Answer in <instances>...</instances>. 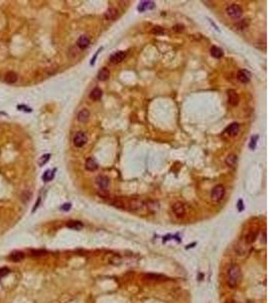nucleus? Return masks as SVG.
<instances>
[{"label": "nucleus", "instance_id": "14", "mask_svg": "<svg viewBox=\"0 0 269 303\" xmlns=\"http://www.w3.org/2000/svg\"><path fill=\"white\" fill-rule=\"evenodd\" d=\"M24 259V254L22 252H19V251H16V252H13L9 255V260L12 261V262H20Z\"/></svg>", "mask_w": 269, "mask_h": 303}, {"label": "nucleus", "instance_id": "31", "mask_svg": "<svg viewBox=\"0 0 269 303\" xmlns=\"http://www.w3.org/2000/svg\"><path fill=\"white\" fill-rule=\"evenodd\" d=\"M9 272H10V271H9V269H7V268L0 269V280H1V278H2V277H4L5 275H7Z\"/></svg>", "mask_w": 269, "mask_h": 303}, {"label": "nucleus", "instance_id": "23", "mask_svg": "<svg viewBox=\"0 0 269 303\" xmlns=\"http://www.w3.org/2000/svg\"><path fill=\"white\" fill-rule=\"evenodd\" d=\"M55 173H56V169H54V170H47V171H46V173L44 174V176H42V180L45 181V182H48V181H50L54 177H55Z\"/></svg>", "mask_w": 269, "mask_h": 303}, {"label": "nucleus", "instance_id": "13", "mask_svg": "<svg viewBox=\"0 0 269 303\" xmlns=\"http://www.w3.org/2000/svg\"><path fill=\"white\" fill-rule=\"evenodd\" d=\"M89 117H90V112H89V110L86 109V108L82 109V110L78 113V120H79L80 122H82V123L87 122V121L89 120Z\"/></svg>", "mask_w": 269, "mask_h": 303}, {"label": "nucleus", "instance_id": "3", "mask_svg": "<svg viewBox=\"0 0 269 303\" xmlns=\"http://www.w3.org/2000/svg\"><path fill=\"white\" fill-rule=\"evenodd\" d=\"M226 13H227V15L230 16L231 18L237 19V18L241 17V15H242L243 11H242V8H241L239 5H237V4H232V5H230V6H228V7L226 8Z\"/></svg>", "mask_w": 269, "mask_h": 303}, {"label": "nucleus", "instance_id": "2", "mask_svg": "<svg viewBox=\"0 0 269 303\" xmlns=\"http://www.w3.org/2000/svg\"><path fill=\"white\" fill-rule=\"evenodd\" d=\"M225 188L223 185H217L215 186L213 189H212V192H211V198L213 201L215 202H219L221 201L224 196H225Z\"/></svg>", "mask_w": 269, "mask_h": 303}, {"label": "nucleus", "instance_id": "15", "mask_svg": "<svg viewBox=\"0 0 269 303\" xmlns=\"http://www.w3.org/2000/svg\"><path fill=\"white\" fill-rule=\"evenodd\" d=\"M237 162H238V157H237L236 155H234V154L229 155V156L226 158V160H225L226 165L229 166V167H231V168H234L235 166L237 165Z\"/></svg>", "mask_w": 269, "mask_h": 303}, {"label": "nucleus", "instance_id": "18", "mask_svg": "<svg viewBox=\"0 0 269 303\" xmlns=\"http://www.w3.org/2000/svg\"><path fill=\"white\" fill-rule=\"evenodd\" d=\"M211 55H212V57H214V58L220 59L223 57L224 53H223V50L221 49V47H216V46H214V47H211Z\"/></svg>", "mask_w": 269, "mask_h": 303}, {"label": "nucleus", "instance_id": "12", "mask_svg": "<svg viewBox=\"0 0 269 303\" xmlns=\"http://www.w3.org/2000/svg\"><path fill=\"white\" fill-rule=\"evenodd\" d=\"M77 45L80 49H87L90 45V39L88 38V36L86 35H81L79 38H78V42H77Z\"/></svg>", "mask_w": 269, "mask_h": 303}, {"label": "nucleus", "instance_id": "6", "mask_svg": "<svg viewBox=\"0 0 269 303\" xmlns=\"http://www.w3.org/2000/svg\"><path fill=\"white\" fill-rule=\"evenodd\" d=\"M172 211H173V213L176 214V216H177V217H184L185 214H186V208H185L184 203H181V202H176L172 205Z\"/></svg>", "mask_w": 269, "mask_h": 303}, {"label": "nucleus", "instance_id": "21", "mask_svg": "<svg viewBox=\"0 0 269 303\" xmlns=\"http://www.w3.org/2000/svg\"><path fill=\"white\" fill-rule=\"evenodd\" d=\"M153 6H154V3L151 2V1H143V2L139 3V5H138V10H139L140 12H142V11H144V10H146V9L152 8Z\"/></svg>", "mask_w": 269, "mask_h": 303}, {"label": "nucleus", "instance_id": "26", "mask_svg": "<svg viewBox=\"0 0 269 303\" xmlns=\"http://www.w3.org/2000/svg\"><path fill=\"white\" fill-rule=\"evenodd\" d=\"M49 158H50V155L49 154H46V155H42L41 157H40V159L38 160V165L41 167V166H44V165H46V164L49 161Z\"/></svg>", "mask_w": 269, "mask_h": 303}, {"label": "nucleus", "instance_id": "30", "mask_svg": "<svg viewBox=\"0 0 269 303\" xmlns=\"http://www.w3.org/2000/svg\"><path fill=\"white\" fill-rule=\"evenodd\" d=\"M21 199L24 202H27L29 199H30V192L29 191H24L21 195Z\"/></svg>", "mask_w": 269, "mask_h": 303}, {"label": "nucleus", "instance_id": "7", "mask_svg": "<svg viewBox=\"0 0 269 303\" xmlns=\"http://www.w3.org/2000/svg\"><path fill=\"white\" fill-rule=\"evenodd\" d=\"M125 57H126V52L119 51V52L114 53V54L110 57V61H111L113 64H119V63H121V62L125 59Z\"/></svg>", "mask_w": 269, "mask_h": 303}, {"label": "nucleus", "instance_id": "28", "mask_svg": "<svg viewBox=\"0 0 269 303\" xmlns=\"http://www.w3.org/2000/svg\"><path fill=\"white\" fill-rule=\"evenodd\" d=\"M257 140H258V135H253L251 138V141L249 143V147L251 150H254L256 148V143H257Z\"/></svg>", "mask_w": 269, "mask_h": 303}, {"label": "nucleus", "instance_id": "5", "mask_svg": "<svg viewBox=\"0 0 269 303\" xmlns=\"http://www.w3.org/2000/svg\"><path fill=\"white\" fill-rule=\"evenodd\" d=\"M227 96H228V103L232 106H237L239 104V95L234 89H229L227 91Z\"/></svg>", "mask_w": 269, "mask_h": 303}, {"label": "nucleus", "instance_id": "20", "mask_svg": "<svg viewBox=\"0 0 269 303\" xmlns=\"http://www.w3.org/2000/svg\"><path fill=\"white\" fill-rule=\"evenodd\" d=\"M17 79H18L17 74L14 73V72H8L5 75V81L7 82V83H9V84L15 83V82L17 81Z\"/></svg>", "mask_w": 269, "mask_h": 303}, {"label": "nucleus", "instance_id": "17", "mask_svg": "<svg viewBox=\"0 0 269 303\" xmlns=\"http://www.w3.org/2000/svg\"><path fill=\"white\" fill-rule=\"evenodd\" d=\"M110 76V72L107 68H102L98 73V80L99 81H106Z\"/></svg>", "mask_w": 269, "mask_h": 303}, {"label": "nucleus", "instance_id": "8", "mask_svg": "<svg viewBox=\"0 0 269 303\" xmlns=\"http://www.w3.org/2000/svg\"><path fill=\"white\" fill-rule=\"evenodd\" d=\"M237 78L238 80L242 83H248L250 81V78H251V74L248 72L247 70L243 69V70H240L238 72V75H237Z\"/></svg>", "mask_w": 269, "mask_h": 303}, {"label": "nucleus", "instance_id": "25", "mask_svg": "<svg viewBox=\"0 0 269 303\" xmlns=\"http://www.w3.org/2000/svg\"><path fill=\"white\" fill-rule=\"evenodd\" d=\"M248 24H249V22H248V20L247 19H243V20H240L239 22H237L236 23V29H239V30H243V29H245V28H247L248 27Z\"/></svg>", "mask_w": 269, "mask_h": 303}, {"label": "nucleus", "instance_id": "9", "mask_svg": "<svg viewBox=\"0 0 269 303\" xmlns=\"http://www.w3.org/2000/svg\"><path fill=\"white\" fill-rule=\"evenodd\" d=\"M96 183H97V185L100 187V188L106 189L107 187L109 186V184H110V180L106 176H98L96 178Z\"/></svg>", "mask_w": 269, "mask_h": 303}, {"label": "nucleus", "instance_id": "1", "mask_svg": "<svg viewBox=\"0 0 269 303\" xmlns=\"http://www.w3.org/2000/svg\"><path fill=\"white\" fill-rule=\"evenodd\" d=\"M242 279V271L241 268L238 265H231L230 268L228 269V273H227V282L228 285L231 288H234L236 286L239 285V283L241 282Z\"/></svg>", "mask_w": 269, "mask_h": 303}, {"label": "nucleus", "instance_id": "35", "mask_svg": "<svg viewBox=\"0 0 269 303\" xmlns=\"http://www.w3.org/2000/svg\"><path fill=\"white\" fill-rule=\"evenodd\" d=\"M237 208H238L239 211H242V210L244 209V204H243V201H242V200H239V201H238V203H237Z\"/></svg>", "mask_w": 269, "mask_h": 303}, {"label": "nucleus", "instance_id": "24", "mask_svg": "<svg viewBox=\"0 0 269 303\" xmlns=\"http://www.w3.org/2000/svg\"><path fill=\"white\" fill-rule=\"evenodd\" d=\"M257 232H256V230H254V232H253V230H251V232H250V233H248V234H247V236H246V243H247V244H251V243H253V242H254V241H255V238H256V237H257Z\"/></svg>", "mask_w": 269, "mask_h": 303}, {"label": "nucleus", "instance_id": "16", "mask_svg": "<svg viewBox=\"0 0 269 303\" xmlns=\"http://www.w3.org/2000/svg\"><path fill=\"white\" fill-rule=\"evenodd\" d=\"M117 15H118L117 9H115V8H109L105 12L104 17H105V19H107V20H114L117 17Z\"/></svg>", "mask_w": 269, "mask_h": 303}, {"label": "nucleus", "instance_id": "22", "mask_svg": "<svg viewBox=\"0 0 269 303\" xmlns=\"http://www.w3.org/2000/svg\"><path fill=\"white\" fill-rule=\"evenodd\" d=\"M102 94H103L102 93V90L100 88H95V89L92 90V92L90 93V98L95 100V101H97V100L101 99Z\"/></svg>", "mask_w": 269, "mask_h": 303}, {"label": "nucleus", "instance_id": "33", "mask_svg": "<svg viewBox=\"0 0 269 303\" xmlns=\"http://www.w3.org/2000/svg\"><path fill=\"white\" fill-rule=\"evenodd\" d=\"M31 256H42L44 254H46L45 251H32L31 252Z\"/></svg>", "mask_w": 269, "mask_h": 303}, {"label": "nucleus", "instance_id": "38", "mask_svg": "<svg viewBox=\"0 0 269 303\" xmlns=\"http://www.w3.org/2000/svg\"><path fill=\"white\" fill-rule=\"evenodd\" d=\"M39 203H40V197H38V199H37V201H36V203H35L34 207H33V209H32V212H34L35 210H36V208H37L38 205H39Z\"/></svg>", "mask_w": 269, "mask_h": 303}, {"label": "nucleus", "instance_id": "10", "mask_svg": "<svg viewBox=\"0 0 269 303\" xmlns=\"http://www.w3.org/2000/svg\"><path fill=\"white\" fill-rule=\"evenodd\" d=\"M239 128H240L239 124L237 122H233V123H231L228 127L226 128V133L228 135H230V137H235V135L238 134Z\"/></svg>", "mask_w": 269, "mask_h": 303}, {"label": "nucleus", "instance_id": "37", "mask_svg": "<svg viewBox=\"0 0 269 303\" xmlns=\"http://www.w3.org/2000/svg\"><path fill=\"white\" fill-rule=\"evenodd\" d=\"M101 50H102V49H99V50H98V51H97V53H96V54H95V56H94V58L92 59V60H91V65H94V64H95V60H96V58H97V56H98V54H99V53H100V51H101Z\"/></svg>", "mask_w": 269, "mask_h": 303}, {"label": "nucleus", "instance_id": "29", "mask_svg": "<svg viewBox=\"0 0 269 303\" xmlns=\"http://www.w3.org/2000/svg\"><path fill=\"white\" fill-rule=\"evenodd\" d=\"M163 28L161 26H154L151 29V33L154 35H161V34H163Z\"/></svg>", "mask_w": 269, "mask_h": 303}, {"label": "nucleus", "instance_id": "32", "mask_svg": "<svg viewBox=\"0 0 269 303\" xmlns=\"http://www.w3.org/2000/svg\"><path fill=\"white\" fill-rule=\"evenodd\" d=\"M17 108H18L19 110H23V111H27V112H30V111H31V109H30L29 107L25 106V105H18Z\"/></svg>", "mask_w": 269, "mask_h": 303}, {"label": "nucleus", "instance_id": "36", "mask_svg": "<svg viewBox=\"0 0 269 303\" xmlns=\"http://www.w3.org/2000/svg\"><path fill=\"white\" fill-rule=\"evenodd\" d=\"M71 203H66V204H64L62 207H60V209L62 210H65V211H68V210L71 209Z\"/></svg>", "mask_w": 269, "mask_h": 303}, {"label": "nucleus", "instance_id": "4", "mask_svg": "<svg viewBox=\"0 0 269 303\" xmlns=\"http://www.w3.org/2000/svg\"><path fill=\"white\" fill-rule=\"evenodd\" d=\"M87 141H88V138H87L86 133L83 131L77 132L74 137V145L77 148H82L83 146H85L87 143Z\"/></svg>", "mask_w": 269, "mask_h": 303}, {"label": "nucleus", "instance_id": "19", "mask_svg": "<svg viewBox=\"0 0 269 303\" xmlns=\"http://www.w3.org/2000/svg\"><path fill=\"white\" fill-rule=\"evenodd\" d=\"M67 226L69 228H72V229H76V230H80L83 228V223L81 221H78V220H71L67 223Z\"/></svg>", "mask_w": 269, "mask_h": 303}, {"label": "nucleus", "instance_id": "11", "mask_svg": "<svg viewBox=\"0 0 269 303\" xmlns=\"http://www.w3.org/2000/svg\"><path fill=\"white\" fill-rule=\"evenodd\" d=\"M85 167L88 171L90 172H94L98 169V163L96 162V160L94 158H88L86 160V164H85Z\"/></svg>", "mask_w": 269, "mask_h": 303}, {"label": "nucleus", "instance_id": "27", "mask_svg": "<svg viewBox=\"0 0 269 303\" xmlns=\"http://www.w3.org/2000/svg\"><path fill=\"white\" fill-rule=\"evenodd\" d=\"M145 278L147 280H153V281H158V280H162L164 278L161 275H155V274H148L145 276Z\"/></svg>", "mask_w": 269, "mask_h": 303}, {"label": "nucleus", "instance_id": "34", "mask_svg": "<svg viewBox=\"0 0 269 303\" xmlns=\"http://www.w3.org/2000/svg\"><path fill=\"white\" fill-rule=\"evenodd\" d=\"M184 28H185L184 25H181V24H177V25H176V26L173 27V30H176V31H177V33H179V31H183Z\"/></svg>", "mask_w": 269, "mask_h": 303}]
</instances>
